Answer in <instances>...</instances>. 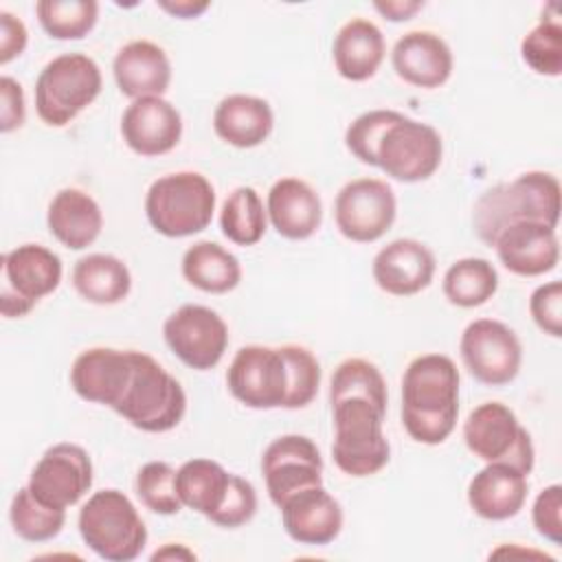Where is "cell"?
<instances>
[{
  "instance_id": "7a4b0ae2",
  "label": "cell",
  "mask_w": 562,
  "mask_h": 562,
  "mask_svg": "<svg viewBox=\"0 0 562 562\" xmlns=\"http://www.w3.org/2000/svg\"><path fill=\"white\" fill-rule=\"evenodd\" d=\"M514 222H542L558 228L560 180L540 169L485 189L472 206V228L492 248L503 228Z\"/></svg>"
},
{
  "instance_id": "ab89813d",
  "label": "cell",
  "mask_w": 562,
  "mask_h": 562,
  "mask_svg": "<svg viewBox=\"0 0 562 562\" xmlns=\"http://www.w3.org/2000/svg\"><path fill=\"white\" fill-rule=\"evenodd\" d=\"M402 116L397 110L375 108L358 114L345 130V145L351 151L353 158H358L362 165L375 167V151L382 134L391 123H395Z\"/></svg>"
},
{
  "instance_id": "e0dca14e",
  "label": "cell",
  "mask_w": 562,
  "mask_h": 562,
  "mask_svg": "<svg viewBox=\"0 0 562 562\" xmlns=\"http://www.w3.org/2000/svg\"><path fill=\"white\" fill-rule=\"evenodd\" d=\"M121 136L143 158L169 154L182 138V114L165 97L134 99L123 110Z\"/></svg>"
},
{
  "instance_id": "ee69618b",
  "label": "cell",
  "mask_w": 562,
  "mask_h": 562,
  "mask_svg": "<svg viewBox=\"0 0 562 562\" xmlns=\"http://www.w3.org/2000/svg\"><path fill=\"white\" fill-rule=\"evenodd\" d=\"M26 121V99L24 88L18 79L0 77V132L11 134L20 130Z\"/></svg>"
},
{
  "instance_id": "3957f363",
  "label": "cell",
  "mask_w": 562,
  "mask_h": 562,
  "mask_svg": "<svg viewBox=\"0 0 562 562\" xmlns=\"http://www.w3.org/2000/svg\"><path fill=\"white\" fill-rule=\"evenodd\" d=\"M77 529L83 544L105 562L136 560L149 538L132 498L114 487L88 496L79 509Z\"/></svg>"
},
{
  "instance_id": "4fadbf2b",
  "label": "cell",
  "mask_w": 562,
  "mask_h": 562,
  "mask_svg": "<svg viewBox=\"0 0 562 562\" xmlns=\"http://www.w3.org/2000/svg\"><path fill=\"white\" fill-rule=\"evenodd\" d=\"M162 338L171 353L195 371H209L220 364L228 349V325L211 307L184 303L162 323Z\"/></svg>"
},
{
  "instance_id": "836d02e7",
  "label": "cell",
  "mask_w": 562,
  "mask_h": 562,
  "mask_svg": "<svg viewBox=\"0 0 562 562\" xmlns=\"http://www.w3.org/2000/svg\"><path fill=\"white\" fill-rule=\"evenodd\" d=\"M9 522L18 538L26 542H48L61 533L66 525V509L44 505L24 485L11 498Z\"/></svg>"
},
{
  "instance_id": "9c48e42d",
  "label": "cell",
  "mask_w": 562,
  "mask_h": 562,
  "mask_svg": "<svg viewBox=\"0 0 562 562\" xmlns=\"http://www.w3.org/2000/svg\"><path fill=\"white\" fill-rule=\"evenodd\" d=\"M0 314L4 318L26 316L40 299L53 294L64 277L57 252L42 244H20L2 255Z\"/></svg>"
},
{
  "instance_id": "d4e9b609",
  "label": "cell",
  "mask_w": 562,
  "mask_h": 562,
  "mask_svg": "<svg viewBox=\"0 0 562 562\" xmlns=\"http://www.w3.org/2000/svg\"><path fill=\"white\" fill-rule=\"evenodd\" d=\"M529 492L527 474L518 468L494 461L485 463L468 483V505L483 520H509L520 514Z\"/></svg>"
},
{
  "instance_id": "d6a6232c",
  "label": "cell",
  "mask_w": 562,
  "mask_h": 562,
  "mask_svg": "<svg viewBox=\"0 0 562 562\" xmlns=\"http://www.w3.org/2000/svg\"><path fill=\"white\" fill-rule=\"evenodd\" d=\"M222 235L235 246H255L268 231V213L255 187H235L220 209Z\"/></svg>"
},
{
  "instance_id": "30bf717a",
  "label": "cell",
  "mask_w": 562,
  "mask_h": 562,
  "mask_svg": "<svg viewBox=\"0 0 562 562\" xmlns=\"http://www.w3.org/2000/svg\"><path fill=\"white\" fill-rule=\"evenodd\" d=\"M375 160V167L397 182L428 180L443 160L441 134L432 125L402 114L382 134Z\"/></svg>"
},
{
  "instance_id": "5bb4252c",
  "label": "cell",
  "mask_w": 562,
  "mask_h": 562,
  "mask_svg": "<svg viewBox=\"0 0 562 562\" xmlns=\"http://www.w3.org/2000/svg\"><path fill=\"white\" fill-rule=\"evenodd\" d=\"M231 395L248 408H283L288 395V367L279 347H239L226 369Z\"/></svg>"
},
{
  "instance_id": "603a6c76",
  "label": "cell",
  "mask_w": 562,
  "mask_h": 562,
  "mask_svg": "<svg viewBox=\"0 0 562 562\" xmlns=\"http://www.w3.org/2000/svg\"><path fill=\"white\" fill-rule=\"evenodd\" d=\"M266 213L270 226L292 241L310 239L323 224L321 195L310 182L296 176L272 182L266 195Z\"/></svg>"
},
{
  "instance_id": "7bdbcfd3",
  "label": "cell",
  "mask_w": 562,
  "mask_h": 562,
  "mask_svg": "<svg viewBox=\"0 0 562 562\" xmlns=\"http://www.w3.org/2000/svg\"><path fill=\"white\" fill-rule=\"evenodd\" d=\"M533 529L549 542H562V485L551 483L538 492L531 505Z\"/></svg>"
},
{
  "instance_id": "1f68e13d",
  "label": "cell",
  "mask_w": 562,
  "mask_h": 562,
  "mask_svg": "<svg viewBox=\"0 0 562 562\" xmlns=\"http://www.w3.org/2000/svg\"><path fill=\"white\" fill-rule=\"evenodd\" d=\"M441 290L448 303L457 307H481L498 290V270L483 257L457 259L443 272Z\"/></svg>"
},
{
  "instance_id": "d6986e66",
  "label": "cell",
  "mask_w": 562,
  "mask_h": 562,
  "mask_svg": "<svg viewBox=\"0 0 562 562\" xmlns=\"http://www.w3.org/2000/svg\"><path fill=\"white\" fill-rule=\"evenodd\" d=\"M132 378V349L90 347L70 364L72 391L90 404L114 408Z\"/></svg>"
},
{
  "instance_id": "60d3db41",
  "label": "cell",
  "mask_w": 562,
  "mask_h": 562,
  "mask_svg": "<svg viewBox=\"0 0 562 562\" xmlns=\"http://www.w3.org/2000/svg\"><path fill=\"white\" fill-rule=\"evenodd\" d=\"M257 507H259V501H257L255 485L248 479L231 472V483H228L224 503L209 520L224 529H237L255 518Z\"/></svg>"
},
{
  "instance_id": "8992f818",
  "label": "cell",
  "mask_w": 562,
  "mask_h": 562,
  "mask_svg": "<svg viewBox=\"0 0 562 562\" xmlns=\"http://www.w3.org/2000/svg\"><path fill=\"white\" fill-rule=\"evenodd\" d=\"M331 457L340 472L364 479L386 468L391 459V443L384 435L386 411L362 397H345L331 402Z\"/></svg>"
},
{
  "instance_id": "2e32d148",
  "label": "cell",
  "mask_w": 562,
  "mask_h": 562,
  "mask_svg": "<svg viewBox=\"0 0 562 562\" xmlns=\"http://www.w3.org/2000/svg\"><path fill=\"white\" fill-rule=\"evenodd\" d=\"M261 474L270 501L279 507L294 492L323 485L321 450L305 435H281L266 446L261 454Z\"/></svg>"
},
{
  "instance_id": "6da1fadb",
  "label": "cell",
  "mask_w": 562,
  "mask_h": 562,
  "mask_svg": "<svg viewBox=\"0 0 562 562\" xmlns=\"http://www.w3.org/2000/svg\"><path fill=\"white\" fill-rule=\"evenodd\" d=\"M461 375L446 353H422L408 362L402 375V426L424 446L443 443L459 417Z\"/></svg>"
},
{
  "instance_id": "f1b7e54d",
  "label": "cell",
  "mask_w": 562,
  "mask_h": 562,
  "mask_svg": "<svg viewBox=\"0 0 562 562\" xmlns=\"http://www.w3.org/2000/svg\"><path fill=\"white\" fill-rule=\"evenodd\" d=\"M75 292L92 305H116L132 290V272L110 252H90L75 261L70 274Z\"/></svg>"
},
{
  "instance_id": "f35d334b",
  "label": "cell",
  "mask_w": 562,
  "mask_h": 562,
  "mask_svg": "<svg viewBox=\"0 0 562 562\" xmlns=\"http://www.w3.org/2000/svg\"><path fill=\"white\" fill-rule=\"evenodd\" d=\"M522 61L544 77L562 75V24L558 18H542L520 42Z\"/></svg>"
},
{
  "instance_id": "44dd1931",
  "label": "cell",
  "mask_w": 562,
  "mask_h": 562,
  "mask_svg": "<svg viewBox=\"0 0 562 562\" xmlns=\"http://www.w3.org/2000/svg\"><path fill=\"white\" fill-rule=\"evenodd\" d=\"M391 66L402 81L432 90L450 79L454 55L439 33L417 29L397 37L391 48Z\"/></svg>"
},
{
  "instance_id": "7dc6e473",
  "label": "cell",
  "mask_w": 562,
  "mask_h": 562,
  "mask_svg": "<svg viewBox=\"0 0 562 562\" xmlns=\"http://www.w3.org/2000/svg\"><path fill=\"white\" fill-rule=\"evenodd\" d=\"M162 11L178 20H193L200 18L211 4L209 2H198V0H158L156 2Z\"/></svg>"
},
{
  "instance_id": "8fae6325",
  "label": "cell",
  "mask_w": 562,
  "mask_h": 562,
  "mask_svg": "<svg viewBox=\"0 0 562 562\" xmlns=\"http://www.w3.org/2000/svg\"><path fill=\"white\" fill-rule=\"evenodd\" d=\"M459 356L476 382L505 386L520 371L522 345L516 331L503 321L476 318L461 331Z\"/></svg>"
},
{
  "instance_id": "52a82bcc",
  "label": "cell",
  "mask_w": 562,
  "mask_h": 562,
  "mask_svg": "<svg viewBox=\"0 0 562 562\" xmlns=\"http://www.w3.org/2000/svg\"><path fill=\"white\" fill-rule=\"evenodd\" d=\"M99 64L86 53H61L35 79V112L48 127H66L101 94Z\"/></svg>"
},
{
  "instance_id": "484cf974",
  "label": "cell",
  "mask_w": 562,
  "mask_h": 562,
  "mask_svg": "<svg viewBox=\"0 0 562 562\" xmlns=\"http://www.w3.org/2000/svg\"><path fill=\"white\" fill-rule=\"evenodd\" d=\"M48 233L68 250H83L94 244L103 231V211L83 189H59L46 209Z\"/></svg>"
},
{
  "instance_id": "74e56055",
  "label": "cell",
  "mask_w": 562,
  "mask_h": 562,
  "mask_svg": "<svg viewBox=\"0 0 562 562\" xmlns=\"http://www.w3.org/2000/svg\"><path fill=\"white\" fill-rule=\"evenodd\" d=\"M134 490L140 503L160 516H173L184 505L176 487V470L167 461H147L134 479Z\"/></svg>"
},
{
  "instance_id": "83f0119b",
  "label": "cell",
  "mask_w": 562,
  "mask_h": 562,
  "mask_svg": "<svg viewBox=\"0 0 562 562\" xmlns=\"http://www.w3.org/2000/svg\"><path fill=\"white\" fill-rule=\"evenodd\" d=\"M274 127L270 103L255 94L235 92L224 97L213 110V130L220 140L237 149L259 147Z\"/></svg>"
},
{
  "instance_id": "8d00e7d4",
  "label": "cell",
  "mask_w": 562,
  "mask_h": 562,
  "mask_svg": "<svg viewBox=\"0 0 562 562\" xmlns=\"http://www.w3.org/2000/svg\"><path fill=\"white\" fill-rule=\"evenodd\" d=\"M288 367V395L283 408L296 411L314 402L321 386V362L303 345H281L279 347Z\"/></svg>"
},
{
  "instance_id": "4dcf8cb0",
  "label": "cell",
  "mask_w": 562,
  "mask_h": 562,
  "mask_svg": "<svg viewBox=\"0 0 562 562\" xmlns=\"http://www.w3.org/2000/svg\"><path fill=\"white\" fill-rule=\"evenodd\" d=\"M231 472L206 457L184 461L176 470V487L184 507L211 518L228 492Z\"/></svg>"
},
{
  "instance_id": "f6af8a7d",
  "label": "cell",
  "mask_w": 562,
  "mask_h": 562,
  "mask_svg": "<svg viewBox=\"0 0 562 562\" xmlns=\"http://www.w3.org/2000/svg\"><path fill=\"white\" fill-rule=\"evenodd\" d=\"M29 31L26 24L11 11H0V64L7 66L26 50Z\"/></svg>"
},
{
  "instance_id": "4316f807",
  "label": "cell",
  "mask_w": 562,
  "mask_h": 562,
  "mask_svg": "<svg viewBox=\"0 0 562 562\" xmlns=\"http://www.w3.org/2000/svg\"><path fill=\"white\" fill-rule=\"evenodd\" d=\"M386 55V42L380 26L367 18L347 20L331 44V59L336 72L353 83L371 79Z\"/></svg>"
},
{
  "instance_id": "f546056e",
  "label": "cell",
  "mask_w": 562,
  "mask_h": 562,
  "mask_svg": "<svg viewBox=\"0 0 562 562\" xmlns=\"http://www.w3.org/2000/svg\"><path fill=\"white\" fill-rule=\"evenodd\" d=\"M180 272L191 288L206 294H226L241 281L239 259L211 239L195 241L184 250Z\"/></svg>"
},
{
  "instance_id": "5b68a950",
  "label": "cell",
  "mask_w": 562,
  "mask_h": 562,
  "mask_svg": "<svg viewBox=\"0 0 562 562\" xmlns=\"http://www.w3.org/2000/svg\"><path fill=\"white\" fill-rule=\"evenodd\" d=\"M112 411L143 432H167L182 422L187 393L154 356L132 349V378Z\"/></svg>"
},
{
  "instance_id": "b9f144b4",
  "label": "cell",
  "mask_w": 562,
  "mask_h": 562,
  "mask_svg": "<svg viewBox=\"0 0 562 562\" xmlns=\"http://www.w3.org/2000/svg\"><path fill=\"white\" fill-rule=\"evenodd\" d=\"M529 314L542 334L551 338H560L562 336V283L547 281L538 285L529 296Z\"/></svg>"
},
{
  "instance_id": "ac0fdd59",
  "label": "cell",
  "mask_w": 562,
  "mask_h": 562,
  "mask_svg": "<svg viewBox=\"0 0 562 562\" xmlns=\"http://www.w3.org/2000/svg\"><path fill=\"white\" fill-rule=\"evenodd\" d=\"M437 261L432 250L413 237H400L382 246L371 261L375 285L391 296H413L432 283Z\"/></svg>"
},
{
  "instance_id": "277c9868",
  "label": "cell",
  "mask_w": 562,
  "mask_h": 562,
  "mask_svg": "<svg viewBox=\"0 0 562 562\" xmlns=\"http://www.w3.org/2000/svg\"><path fill=\"white\" fill-rule=\"evenodd\" d=\"M215 189L200 171H173L156 178L145 193L149 226L171 239L209 228L215 213Z\"/></svg>"
},
{
  "instance_id": "bcb514c9",
  "label": "cell",
  "mask_w": 562,
  "mask_h": 562,
  "mask_svg": "<svg viewBox=\"0 0 562 562\" xmlns=\"http://www.w3.org/2000/svg\"><path fill=\"white\" fill-rule=\"evenodd\" d=\"M373 9L389 22H406L417 11L424 9V2L422 0H378L373 2Z\"/></svg>"
},
{
  "instance_id": "9a60e30c",
  "label": "cell",
  "mask_w": 562,
  "mask_h": 562,
  "mask_svg": "<svg viewBox=\"0 0 562 562\" xmlns=\"http://www.w3.org/2000/svg\"><path fill=\"white\" fill-rule=\"evenodd\" d=\"M94 468L90 454L70 441H59L44 450L31 470L26 487L44 505L68 509L92 487Z\"/></svg>"
},
{
  "instance_id": "d590c367",
  "label": "cell",
  "mask_w": 562,
  "mask_h": 562,
  "mask_svg": "<svg viewBox=\"0 0 562 562\" xmlns=\"http://www.w3.org/2000/svg\"><path fill=\"white\" fill-rule=\"evenodd\" d=\"M35 15L44 33L53 40H81L99 20V2L94 0H40Z\"/></svg>"
},
{
  "instance_id": "c3c4849f",
  "label": "cell",
  "mask_w": 562,
  "mask_h": 562,
  "mask_svg": "<svg viewBox=\"0 0 562 562\" xmlns=\"http://www.w3.org/2000/svg\"><path fill=\"white\" fill-rule=\"evenodd\" d=\"M198 555L182 542H165L151 553V560H195Z\"/></svg>"
},
{
  "instance_id": "ffe728a7",
  "label": "cell",
  "mask_w": 562,
  "mask_h": 562,
  "mask_svg": "<svg viewBox=\"0 0 562 562\" xmlns=\"http://www.w3.org/2000/svg\"><path fill=\"white\" fill-rule=\"evenodd\" d=\"M281 525L285 533L307 547H325L334 542L345 522L340 503L325 490V485H312L294 492L281 505Z\"/></svg>"
},
{
  "instance_id": "7402d4cb",
  "label": "cell",
  "mask_w": 562,
  "mask_h": 562,
  "mask_svg": "<svg viewBox=\"0 0 562 562\" xmlns=\"http://www.w3.org/2000/svg\"><path fill=\"white\" fill-rule=\"evenodd\" d=\"M492 248L505 270L518 277H540L555 270L560 239L553 226L542 222H514L498 233Z\"/></svg>"
},
{
  "instance_id": "e575fe53",
  "label": "cell",
  "mask_w": 562,
  "mask_h": 562,
  "mask_svg": "<svg viewBox=\"0 0 562 562\" xmlns=\"http://www.w3.org/2000/svg\"><path fill=\"white\" fill-rule=\"evenodd\" d=\"M345 397H362L386 411L389 391L382 371L367 358H345L329 380V404Z\"/></svg>"
},
{
  "instance_id": "cb8c5ba5",
  "label": "cell",
  "mask_w": 562,
  "mask_h": 562,
  "mask_svg": "<svg viewBox=\"0 0 562 562\" xmlns=\"http://www.w3.org/2000/svg\"><path fill=\"white\" fill-rule=\"evenodd\" d=\"M116 88L127 99L162 97L171 83V61L162 46L151 40L123 44L112 59Z\"/></svg>"
},
{
  "instance_id": "7c38bea8",
  "label": "cell",
  "mask_w": 562,
  "mask_h": 562,
  "mask_svg": "<svg viewBox=\"0 0 562 562\" xmlns=\"http://www.w3.org/2000/svg\"><path fill=\"white\" fill-rule=\"evenodd\" d=\"M397 217V198L386 180L356 178L340 187L334 200L338 233L356 244L384 237Z\"/></svg>"
},
{
  "instance_id": "ba28073f",
  "label": "cell",
  "mask_w": 562,
  "mask_h": 562,
  "mask_svg": "<svg viewBox=\"0 0 562 562\" xmlns=\"http://www.w3.org/2000/svg\"><path fill=\"white\" fill-rule=\"evenodd\" d=\"M463 441L468 450L485 463L503 461L527 476L533 470L536 450L531 435L503 402H483L474 406L463 422Z\"/></svg>"
}]
</instances>
